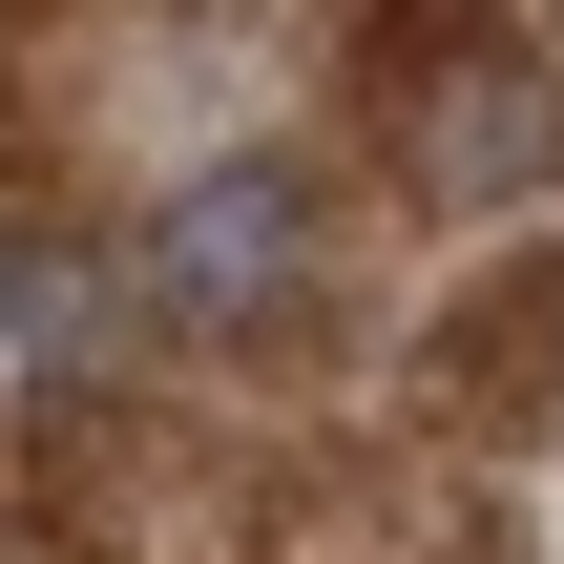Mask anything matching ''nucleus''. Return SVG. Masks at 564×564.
Masks as SVG:
<instances>
[{
	"instance_id": "nucleus-1",
	"label": "nucleus",
	"mask_w": 564,
	"mask_h": 564,
	"mask_svg": "<svg viewBox=\"0 0 564 564\" xmlns=\"http://www.w3.org/2000/svg\"><path fill=\"white\" fill-rule=\"evenodd\" d=\"M147 293H167L188 335H272V314H314V167H272V147L188 167V188L147 209Z\"/></svg>"
},
{
	"instance_id": "nucleus-2",
	"label": "nucleus",
	"mask_w": 564,
	"mask_h": 564,
	"mask_svg": "<svg viewBox=\"0 0 564 564\" xmlns=\"http://www.w3.org/2000/svg\"><path fill=\"white\" fill-rule=\"evenodd\" d=\"M419 377H440V419H460V440H523V419L564 398V272H544V251L460 272V314L419 335Z\"/></svg>"
},
{
	"instance_id": "nucleus-3",
	"label": "nucleus",
	"mask_w": 564,
	"mask_h": 564,
	"mask_svg": "<svg viewBox=\"0 0 564 564\" xmlns=\"http://www.w3.org/2000/svg\"><path fill=\"white\" fill-rule=\"evenodd\" d=\"M544 147H564L544 126V42H481L460 84H419V188H440V209H502Z\"/></svg>"
},
{
	"instance_id": "nucleus-4",
	"label": "nucleus",
	"mask_w": 564,
	"mask_h": 564,
	"mask_svg": "<svg viewBox=\"0 0 564 564\" xmlns=\"http://www.w3.org/2000/svg\"><path fill=\"white\" fill-rule=\"evenodd\" d=\"M0 335H42V356H105V272H84V251H42V230H0Z\"/></svg>"
}]
</instances>
